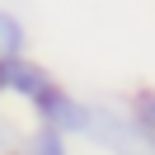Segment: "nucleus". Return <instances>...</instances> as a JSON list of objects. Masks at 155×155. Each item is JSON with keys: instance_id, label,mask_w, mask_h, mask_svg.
<instances>
[{"instance_id": "obj_1", "label": "nucleus", "mask_w": 155, "mask_h": 155, "mask_svg": "<svg viewBox=\"0 0 155 155\" xmlns=\"http://www.w3.org/2000/svg\"><path fill=\"white\" fill-rule=\"evenodd\" d=\"M85 141H94L104 155H150L141 141V132H136L132 113L117 104H89V132Z\"/></svg>"}, {"instance_id": "obj_2", "label": "nucleus", "mask_w": 155, "mask_h": 155, "mask_svg": "<svg viewBox=\"0 0 155 155\" xmlns=\"http://www.w3.org/2000/svg\"><path fill=\"white\" fill-rule=\"evenodd\" d=\"M38 127H52L57 136H85L89 132V104H80L75 94H66L61 85H52L47 94L33 104Z\"/></svg>"}, {"instance_id": "obj_3", "label": "nucleus", "mask_w": 155, "mask_h": 155, "mask_svg": "<svg viewBox=\"0 0 155 155\" xmlns=\"http://www.w3.org/2000/svg\"><path fill=\"white\" fill-rule=\"evenodd\" d=\"M52 85H57V80H52L38 61H28V57L0 61V94H14V99H24V104H38Z\"/></svg>"}, {"instance_id": "obj_4", "label": "nucleus", "mask_w": 155, "mask_h": 155, "mask_svg": "<svg viewBox=\"0 0 155 155\" xmlns=\"http://www.w3.org/2000/svg\"><path fill=\"white\" fill-rule=\"evenodd\" d=\"M14 155H71V146H66V136H57L52 127H33V132L19 136Z\"/></svg>"}, {"instance_id": "obj_5", "label": "nucleus", "mask_w": 155, "mask_h": 155, "mask_svg": "<svg viewBox=\"0 0 155 155\" xmlns=\"http://www.w3.org/2000/svg\"><path fill=\"white\" fill-rule=\"evenodd\" d=\"M14 57H28V28L19 24V14L0 10V61H14Z\"/></svg>"}, {"instance_id": "obj_6", "label": "nucleus", "mask_w": 155, "mask_h": 155, "mask_svg": "<svg viewBox=\"0 0 155 155\" xmlns=\"http://www.w3.org/2000/svg\"><path fill=\"white\" fill-rule=\"evenodd\" d=\"M127 113H132V122H136V132H141L146 150L155 155V89H141V94L127 104Z\"/></svg>"}, {"instance_id": "obj_7", "label": "nucleus", "mask_w": 155, "mask_h": 155, "mask_svg": "<svg viewBox=\"0 0 155 155\" xmlns=\"http://www.w3.org/2000/svg\"><path fill=\"white\" fill-rule=\"evenodd\" d=\"M19 127H14L10 122V117H5V113H0V155H14V146H19Z\"/></svg>"}]
</instances>
